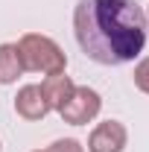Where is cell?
<instances>
[{
  "instance_id": "6da1fadb",
  "label": "cell",
  "mask_w": 149,
  "mask_h": 152,
  "mask_svg": "<svg viewBox=\"0 0 149 152\" xmlns=\"http://www.w3.org/2000/svg\"><path fill=\"white\" fill-rule=\"evenodd\" d=\"M146 12L134 0H79L73 35L82 53L105 67L129 64L146 47Z\"/></svg>"
},
{
  "instance_id": "9c48e42d",
  "label": "cell",
  "mask_w": 149,
  "mask_h": 152,
  "mask_svg": "<svg viewBox=\"0 0 149 152\" xmlns=\"http://www.w3.org/2000/svg\"><path fill=\"white\" fill-rule=\"evenodd\" d=\"M47 152H85V146L76 137H58V140H53L47 146Z\"/></svg>"
},
{
  "instance_id": "277c9868",
  "label": "cell",
  "mask_w": 149,
  "mask_h": 152,
  "mask_svg": "<svg viewBox=\"0 0 149 152\" xmlns=\"http://www.w3.org/2000/svg\"><path fill=\"white\" fill-rule=\"evenodd\" d=\"M129 143V129L120 120H102L88 134V152H123Z\"/></svg>"
},
{
  "instance_id": "52a82bcc",
  "label": "cell",
  "mask_w": 149,
  "mask_h": 152,
  "mask_svg": "<svg viewBox=\"0 0 149 152\" xmlns=\"http://www.w3.org/2000/svg\"><path fill=\"white\" fill-rule=\"evenodd\" d=\"M23 73L18 56V44H0V85H12Z\"/></svg>"
},
{
  "instance_id": "8992f818",
  "label": "cell",
  "mask_w": 149,
  "mask_h": 152,
  "mask_svg": "<svg viewBox=\"0 0 149 152\" xmlns=\"http://www.w3.org/2000/svg\"><path fill=\"white\" fill-rule=\"evenodd\" d=\"M73 79L67 73H53L47 76L44 82H41V94H44V99H47V105H50V111H58L61 105H64V99L73 94Z\"/></svg>"
},
{
  "instance_id": "ba28073f",
  "label": "cell",
  "mask_w": 149,
  "mask_h": 152,
  "mask_svg": "<svg viewBox=\"0 0 149 152\" xmlns=\"http://www.w3.org/2000/svg\"><path fill=\"white\" fill-rule=\"evenodd\" d=\"M131 79H134V88L140 91V94L149 96V56L140 58L137 64H134V73H131Z\"/></svg>"
},
{
  "instance_id": "7a4b0ae2",
  "label": "cell",
  "mask_w": 149,
  "mask_h": 152,
  "mask_svg": "<svg viewBox=\"0 0 149 152\" xmlns=\"http://www.w3.org/2000/svg\"><path fill=\"white\" fill-rule=\"evenodd\" d=\"M18 56L23 70H32V73L53 76V73H64V67H67L64 50L50 35H41V32H26L18 38Z\"/></svg>"
},
{
  "instance_id": "8fae6325",
  "label": "cell",
  "mask_w": 149,
  "mask_h": 152,
  "mask_svg": "<svg viewBox=\"0 0 149 152\" xmlns=\"http://www.w3.org/2000/svg\"><path fill=\"white\" fill-rule=\"evenodd\" d=\"M35 152H47V149H35Z\"/></svg>"
},
{
  "instance_id": "7c38bea8",
  "label": "cell",
  "mask_w": 149,
  "mask_h": 152,
  "mask_svg": "<svg viewBox=\"0 0 149 152\" xmlns=\"http://www.w3.org/2000/svg\"><path fill=\"white\" fill-rule=\"evenodd\" d=\"M0 149H3V146H0Z\"/></svg>"
},
{
  "instance_id": "30bf717a",
  "label": "cell",
  "mask_w": 149,
  "mask_h": 152,
  "mask_svg": "<svg viewBox=\"0 0 149 152\" xmlns=\"http://www.w3.org/2000/svg\"><path fill=\"white\" fill-rule=\"evenodd\" d=\"M146 26H149V9H146Z\"/></svg>"
},
{
  "instance_id": "3957f363",
  "label": "cell",
  "mask_w": 149,
  "mask_h": 152,
  "mask_svg": "<svg viewBox=\"0 0 149 152\" xmlns=\"http://www.w3.org/2000/svg\"><path fill=\"white\" fill-rule=\"evenodd\" d=\"M99 111H102V96L96 94L93 88H88V85H76L73 94L67 96L64 105L58 108L61 120L70 123V126H85V123L96 120Z\"/></svg>"
},
{
  "instance_id": "5b68a950",
  "label": "cell",
  "mask_w": 149,
  "mask_h": 152,
  "mask_svg": "<svg viewBox=\"0 0 149 152\" xmlns=\"http://www.w3.org/2000/svg\"><path fill=\"white\" fill-rule=\"evenodd\" d=\"M15 114L20 120H29V123H38L50 114V105L41 94V85H23L15 96Z\"/></svg>"
}]
</instances>
